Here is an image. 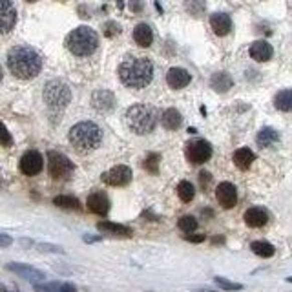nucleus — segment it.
Listing matches in <instances>:
<instances>
[{
  "instance_id": "5",
  "label": "nucleus",
  "mask_w": 292,
  "mask_h": 292,
  "mask_svg": "<svg viewBox=\"0 0 292 292\" xmlns=\"http://www.w3.org/2000/svg\"><path fill=\"white\" fill-rule=\"evenodd\" d=\"M99 37L88 26H79L66 37V48L75 57H88L97 50Z\"/></svg>"
},
{
  "instance_id": "14",
  "label": "nucleus",
  "mask_w": 292,
  "mask_h": 292,
  "mask_svg": "<svg viewBox=\"0 0 292 292\" xmlns=\"http://www.w3.org/2000/svg\"><path fill=\"white\" fill-rule=\"evenodd\" d=\"M91 106L97 111H111L115 106V95L108 90H97L91 95Z\"/></svg>"
},
{
  "instance_id": "24",
  "label": "nucleus",
  "mask_w": 292,
  "mask_h": 292,
  "mask_svg": "<svg viewBox=\"0 0 292 292\" xmlns=\"http://www.w3.org/2000/svg\"><path fill=\"white\" fill-rule=\"evenodd\" d=\"M254 159H256V156H254V152L250 148H239V150L234 152V163H236V167L239 170H247L254 163Z\"/></svg>"
},
{
  "instance_id": "18",
  "label": "nucleus",
  "mask_w": 292,
  "mask_h": 292,
  "mask_svg": "<svg viewBox=\"0 0 292 292\" xmlns=\"http://www.w3.org/2000/svg\"><path fill=\"white\" fill-rule=\"evenodd\" d=\"M268 221V214L267 210H263L259 207H254V208H248L245 212V223H247L248 227L252 228H259V227H265Z\"/></svg>"
},
{
  "instance_id": "4",
  "label": "nucleus",
  "mask_w": 292,
  "mask_h": 292,
  "mask_svg": "<svg viewBox=\"0 0 292 292\" xmlns=\"http://www.w3.org/2000/svg\"><path fill=\"white\" fill-rule=\"evenodd\" d=\"M126 124L137 135H146L156 130L157 110L150 104H133L126 110Z\"/></svg>"
},
{
  "instance_id": "2",
  "label": "nucleus",
  "mask_w": 292,
  "mask_h": 292,
  "mask_svg": "<svg viewBox=\"0 0 292 292\" xmlns=\"http://www.w3.org/2000/svg\"><path fill=\"white\" fill-rule=\"evenodd\" d=\"M119 79L126 88H135V90L146 88L154 79V64L150 59H144V57L126 59L119 66Z\"/></svg>"
},
{
  "instance_id": "45",
  "label": "nucleus",
  "mask_w": 292,
  "mask_h": 292,
  "mask_svg": "<svg viewBox=\"0 0 292 292\" xmlns=\"http://www.w3.org/2000/svg\"><path fill=\"white\" fill-rule=\"evenodd\" d=\"M197 292H216V290H210V288H203V290H197Z\"/></svg>"
},
{
  "instance_id": "29",
  "label": "nucleus",
  "mask_w": 292,
  "mask_h": 292,
  "mask_svg": "<svg viewBox=\"0 0 292 292\" xmlns=\"http://www.w3.org/2000/svg\"><path fill=\"white\" fill-rule=\"evenodd\" d=\"M276 108L281 111H288L292 108V91L290 90H281L276 95Z\"/></svg>"
},
{
  "instance_id": "17",
  "label": "nucleus",
  "mask_w": 292,
  "mask_h": 292,
  "mask_svg": "<svg viewBox=\"0 0 292 292\" xmlns=\"http://www.w3.org/2000/svg\"><path fill=\"white\" fill-rule=\"evenodd\" d=\"M210 26H212V31L217 37H225L232 30V19L227 13H214L210 17Z\"/></svg>"
},
{
  "instance_id": "43",
  "label": "nucleus",
  "mask_w": 292,
  "mask_h": 292,
  "mask_svg": "<svg viewBox=\"0 0 292 292\" xmlns=\"http://www.w3.org/2000/svg\"><path fill=\"white\" fill-rule=\"evenodd\" d=\"M84 241H86V243H95V241H101V237H95V236H84Z\"/></svg>"
},
{
  "instance_id": "19",
  "label": "nucleus",
  "mask_w": 292,
  "mask_h": 292,
  "mask_svg": "<svg viewBox=\"0 0 292 292\" xmlns=\"http://www.w3.org/2000/svg\"><path fill=\"white\" fill-rule=\"evenodd\" d=\"M272 53H274L272 46L268 44V42H265V41H256L254 44L250 46V57L254 59V61H257V62L270 61Z\"/></svg>"
},
{
  "instance_id": "38",
  "label": "nucleus",
  "mask_w": 292,
  "mask_h": 292,
  "mask_svg": "<svg viewBox=\"0 0 292 292\" xmlns=\"http://www.w3.org/2000/svg\"><path fill=\"white\" fill-rule=\"evenodd\" d=\"M142 8H144V2L142 0H130V10L133 13H141Z\"/></svg>"
},
{
  "instance_id": "22",
  "label": "nucleus",
  "mask_w": 292,
  "mask_h": 292,
  "mask_svg": "<svg viewBox=\"0 0 292 292\" xmlns=\"http://www.w3.org/2000/svg\"><path fill=\"white\" fill-rule=\"evenodd\" d=\"M210 86L216 91H219V93H225V91H228L232 86H234V81H232V77L228 75V73H225V71H217V73L212 75Z\"/></svg>"
},
{
  "instance_id": "31",
  "label": "nucleus",
  "mask_w": 292,
  "mask_h": 292,
  "mask_svg": "<svg viewBox=\"0 0 292 292\" xmlns=\"http://www.w3.org/2000/svg\"><path fill=\"white\" fill-rule=\"evenodd\" d=\"M214 281H216L217 287L223 288V290H241V288H243L241 283L228 281L227 277H221V276H216V277H214Z\"/></svg>"
},
{
  "instance_id": "20",
  "label": "nucleus",
  "mask_w": 292,
  "mask_h": 292,
  "mask_svg": "<svg viewBox=\"0 0 292 292\" xmlns=\"http://www.w3.org/2000/svg\"><path fill=\"white\" fill-rule=\"evenodd\" d=\"M133 41L137 42V46L141 48H150L152 42H154V31L146 22H141V24L135 26L133 30Z\"/></svg>"
},
{
  "instance_id": "34",
  "label": "nucleus",
  "mask_w": 292,
  "mask_h": 292,
  "mask_svg": "<svg viewBox=\"0 0 292 292\" xmlns=\"http://www.w3.org/2000/svg\"><path fill=\"white\" fill-rule=\"evenodd\" d=\"M104 37H108V39H111V37H115L121 33V26L117 24V22H106L104 24Z\"/></svg>"
},
{
  "instance_id": "16",
  "label": "nucleus",
  "mask_w": 292,
  "mask_h": 292,
  "mask_svg": "<svg viewBox=\"0 0 292 292\" xmlns=\"http://www.w3.org/2000/svg\"><path fill=\"white\" fill-rule=\"evenodd\" d=\"M8 270L15 272L19 276L26 277V279H30V281H42L46 277V274L42 270L35 267H30V265H24V263H10L8 265Z\"/></svg>"
},
{
  "instance_id": "26",
  "label": "nucleus",
  "mask_w": 292,
  "mask_h": 292,
  "mask_svg": "<svg viewBox=\"0 0 292 292\" xmlns=\"http://www.w3.org/2000/svg\"><path fill=\"white\" fill-rule=\"evenodd\" d=\"M53 205L59 208H66V210H79L81 208V203L79 199L73 196H59L53 199Z\"/></svg>"
},
{
  "instance_id": "30",
  "label": "nucleus",
  "mask_w": 292,
  "mask_h": 292,
  "mask_svg": "<svg viewBox=\"0 0 292 292\" xmlns=\"http://www.w3.org/2000/svg\"><path fill=\"white\" fill-rule=\"evenodd\" d=\"M177 227L181 228L183 232H187V234H192V232L197 228V221L196 217L192 216H183L181 219H179V223H177Z\"/></svg>"
},
{
  "instance_id": "47",
  "label": "nucleus",
  "mask_w": 292,
  "mask_h": 292,
  "mask_svg": "<svg viewBox=\"0 0 292 292\" xmlns=\"http://www.w3.org/2000/svg\"><path fill=\"white\" fill-rule=\"evenodd\" d=\"M0 81H2V68H0Z\"/></svg>"
},
{
  "instance_id": "33",
  "label": "nucleus",
  "mask_w": 292,
  "mask_h": 292,
  "mask_svg": "<svg viewBox=\"0 0 292 292\" xmlns=\"http://www.w3.org/2000/svg\"><path fill=\"white\" fill-rule=\"evenodd\" d=\"M187 10L192 15H201V10H205V2L203 0H190V2H187Z\"/></svg>"
},
{
  "instance_id": "36",
  "label": "nucleus",
  "mask_w": 292,
  "mask_h": 292,
  "mask_svg": "<svg viewBox=\"0 0 292 292\" xmlns=\"http://www.w3.org/2000/svg\"><path fill=\"white\" fill-rule=\"evenodd\" d=\"M61 283H46V285H35V292H57Z\"/></svg>"
},
{
  "instance_id": "11",
  "label": "nucleus",
  "mask_w": 292,
  "mask_h": 292,
  "mask_svg": "<svg viewBox=\"0 0 292 292\" xmlns=\"http://www.w3.org/2000/svg\"><path fill=\"white\" fill-rule=\"evenodd\" d=\"M42 167H44V159L37 150H30L26 152L21 159V172L24 176H37L41 174Z\"/></svg>"
},
{
  "instance_id": "12",
  "label": "nucleus",
  "mask_w": 292,
  "mask_h": 292,
  "mask_svg": "<svg viewBox=\"0 0 292 292\" xmlns=\"http://www.w3.org/2000/svg\"><path fill=\"white\" fill-rule=\"evenodd\" d=\"M216 197L223 208L236 207V203H237L236 187H234L232 183H219V187H217V190H216Z\"/></svg>"
},
{
  "instance_id": "8",
  "label": "nucleus",
  "mask_w": 292,
  "mask_h": 292,
  "mask_svg": "<svg viewBox=\"0 0 292 292\" xmlns=\"http://www.w3.org/2000/svg\"><path fill=\"white\" fill-rule=\"evenodd\" d=\"M212 157V146L208 141L197 139L187 146V159L194 165H203Z\"/></svg>"
},
{
  "instance_id": "13",
  "label": "nucleus",
  "mask_w": 292,
  "mask_h": 292,
  "mask_svg": "<svg viewBox=\"0 0 292 292\" xmlns=\"http://www.w3.org/2000/svg\"><path fill=\"white\" fill-rule=\"evenodd\" d=\"M192 81V75L185 68H170L167 73V82L172 90H183Z\"/></svg>"
},
{
  "instance_id": "42",
  "label": "nucleus",
  "mask_w": 292,
  "mask_h": 292,
  "mask_svg": "<svg viewBox=\"0 0 292 292\" xmlns=\"http://www.w3.org/2000/svg\"><path fill=\"white\" fill-rule=\"evenodd\" d=\"M185 239H187V241H192V243H201V241H205V236H192V234H187Z\"/></svg>"
},
{
  "instance_id": "46",
  "label": "nucleus",
  "mask_w": 292,
  "mask_h": 292,
  "mask_svg": "<svg viewBox=\"0 0 292 292\" xmlns=\"http://www.w3.org/2000/svg\"><path fill=\"white\" fill-rule=\"evenodd\" d=\"M26 2H30V4H33V2H37V0H26Z\"/></svg>"
},
{
  "instance_id": "35",
  "label": "nucleus",
  "mask_w": 292,
  "mask_h": 292,
  "mask_svg": "<svg viewBox=\"0 0 292 292\" xmlns=\"http://www.w3.org/2000/svg\"><path fill=\"white\" fill-rule=\"evenodd\" d=\"M13 144V139H11V133L8 131L2 122H0V146H11Z\"/></svg>"
},
{
  "instance_id": "41",
  "label": "nucleus",
  "mask_w": 292,
  "mask_h": 292,
  "mask_svg": "<svg viewBox=\"0 0 292 292\" xmlns=\"http://www.w3.org/2000/svg\"><path fill=\"white\" fill-rule=\"evenodd\" d=\"M13 239L10 236H6V234H0V247H10Z\"/></svg>"
},
{
  "instance_id": "7",
  "label": "nucleus",
  "mask_w": 292,
  "mask_h": 292,
  "mask_svg": "<svg viewBox=\"0 0 292 292\" xmlns=\"http://www.w3.org/2000/svg\"><path fill=\"white\" fill-rule=\"evenodd\" d=\"M48 172L53 179H68L73 174V163L61 152H48Z\"/></svg>"
},
{
  "instance_id": "6",
  "label": "nucleus",
  "mask_w": 292,
  "mask_h": 292,
  "mask_svg": "<svg viewBox=\"0 0 292 292\" xmlns=\"http://www.w3.org/2000/svg\"><path fill=\"white\" fill-rule=\"evenodd\" d=\"M71 101L70 88L61 81H50L44 86V102L51 113H61Z\"/></svg>"
},
{
  "instance_id": "44",
  "label": "nucleus",
  "mask_w": 292,
  "mask_h": 292,
  "mask_svg": "<svg viewBox=\"0 0 292 292\" xmlns=\"http://www.w3.org/2000/svg\"><path fill=\"white\" fill-rule=\"evenodd\" d=\"M0 292H17V290H11V288L4 287V285H2V283H0Z\"/></svg>"
},
{
  "instance_id": "27",
  "label": "nucleus",
  "mask_w": 292,
  "mask_h": 292,
  "mask_svg": "<svg viewBox=\"0 0 292 292\" xmlns=\"http://www.w3.org/2000/svg\"><path fill=\"white\" fill-rule=\"evenodd\" d=\"M250 248H252V252L259 257H272L274 256V252H276L274 245H270V243H267V241H254L250 245Z\"/></svg>"
},
{
  "instance_id": "1",
  "label": "nucleus",
  "mask_w": 292,
  "mask_h": 292,
  "mask_svg": "<svg viewBox=\"0 0 292 292\" xmlns=\"http://www.w3.org/2000/svg\"><path fill=\"white\" fill-rule=\"evenodd\" d=\"M8 68L17 79L30 81L35 79L42 70V57L33 48L17 46L8 53Z\"/></svg>"
},
{
  "instance_id": "39",
  "label": "nucleus",
  "mask_w": 292,
  "mask_h": 292,
  "mask_svg": "<svg viewBox=\"0 0 292 292\" xmlns=\"http://www.w3.org/2000/svg\"><path fill=\"white\" fill-rule=\"evenodd\" d=\"M57 292H77V288L71 283H61V287H59Z\"/></svg>"
},
{
  "instance_id": "21",
  "label": "nucleus",
  "mask_w": 292,
  "mask_h": 292,
  "mask_svg": "<svg viewBox=\"0 0 292 292\" xmlns=\"http://www.w3.org/2000/svg\"><path fill=\"white\" fill-rule=\"evenodd\" d=\"M97 228L106 234H113V236H122V237H130L133 232L130 227L126 225H119V223H111V221H101L97 223Z\"/></svg>"
},
{
  "instance_id": "32",
  "label": "nucleus",
  "mask_w": 292,
  "mask_h": 292,
  "mask_svg": "<svg viewBox=\"0 0 292 292\" xmlns=\"http://www.w3.org/2000/svg\"><path fill=\"white\" fill-rule=\"evenodd\" d=\"M159 161H161V157L157 156V154H150V156L144 159V165H142V167L150 172V174H157V170H159Z\"/></svg>"
},
{
  "instance_id": "40",
  "label": "nucleus",
  "mask_w": 292,
  "mask_h": 292,
  "mask_svg": "<svg viewBox=\"0 0 292 292\" xmlns=\"http://www.w3.org/2000/svg\"><path fill=\"white\" fill-rule=\"evenodd\" d=\"M210 174H208V172H201V174H199V181H201V185L203 187H207L208 183H210Z\"/></svg>"
},
{
  "instance_id": "15",
  "label": "nucleus",
  "mask_w": 292,
  "mask_h": 292,
  "mask_svg": "<svg viewBox=\"0 0 292 292\" xmlns=\"http://www.w3.org/2000/svg\"><path fill=\"white\" fill-rule=\"evenodd\" d=\"M86 205H88L90 212L99 214V216H104V214H108V210H110V199H108V196L102 194V192H93V194H90Z\"/></svg>"
},
{
  "instance_id": "23",
  "label": "nucleus",
  "mask_w": 292,
  "mask_h": 292,
  "mask_svg": "<svg viewBox=\"0 0 292 292\" xmlns=\"http://www.w3.org/2000/svg\"><path fill=\"white\" fill-rule=\"evenodd\" d=\"M183 122L181 113L176 110V108H168V110L163 111L161 115V124L167 128V130H177Z\"/></svg>"
},
{
  "instance_id": "3",
  "label": "nucleus",
  "mask_w": 292,
  "mask_h": 292,
  "mask_svg": "<svg viewBox=\"0 0 292 292\" xmlns=\"http://www.w3.org/2000/svg\"><path fill=\"white\" fill-rule=\"evenodd\" d=\"M70 144L75 148L79 154H86V152L95 150L97 146L102 141V130L95 122L91 121H82L75 124L68 133Z\"/></svg>"
},
{
  "instance_id": "10",
  "label": "nucleus",
  "mask_w": 292,
  "mask_h": 292,
  "mask_svg": "<svg viewBox=\"0 0 292 292\" xmlns=\"http://www.w3.org/2000/svg\"><path fill=\"white\" fill-rule=\"evenodd\" d=\"M17 24V10L11 0H0V35L10 33Z\"/></svg>"
},
{
  "instance_id": "9",
  "label": "nucleus",
  "mask_w": 292,
  "mask_h": 292,
  "mask_svg": "<svg viewBox=\"0 0 292 292\" xmlns=\"http://www.w3.org/2000/svg\"><path fill=\"white\" fill-rule=\"evenodd\" d=\"M101 179L110 187H126L131 181V168L126 165H117L111 170L104 172Z\"/></svg>"
},
{
  "instance_id": "25",
  "label": "nucleus",
  "mask_w": 292,
  "mask_h": 292,
  "mask_svg": "<svg viewBox=\"0 0 292 292\" xmlns=\"http://www.w3.org/2000/svg\"><path fill=\"white\" fill-rule=\"evenodd\" d=\"M257 146L259 148H268V146L276 144L277 141H279V133H277L274 128H263V130H259V133H257Z\"/></svg>"
},
{
  "instance_id": "28",
  "label": "nucleus",
  "mask_w": 292,
  "mask_h": 292,
  "mask_svg": "<svg viewBox=\"0 0 292 292\" xmlns=\"http://www.w3.org/2000/svg\"><path fill=\"white\" fill-rule=\"evenodd\" d=\"M177 196H179V199H181L183 203H190L192 199H194V196H196V188H194L192 183L181 181L177 185Z\"/></svg>"
},
{
  "instance_id": "37",
  "label": "nucleus",
  "mask_w": 292,
  "mask_h": 292,
  "mask_svg": "<svg viewBox=\"0 0 292 292\" xmlns=\"http://www.w3.org/2000/svg\"><path fill=\"white\" fill-rule=\"evenodd\" d=\"M39 247V250H44V252H53V254H62V247H57V245H48V243H44V245H37Z\"/></svg>"
}]
</instances>
